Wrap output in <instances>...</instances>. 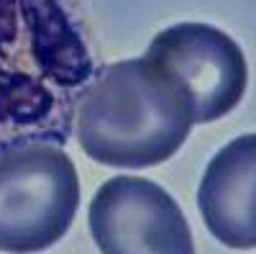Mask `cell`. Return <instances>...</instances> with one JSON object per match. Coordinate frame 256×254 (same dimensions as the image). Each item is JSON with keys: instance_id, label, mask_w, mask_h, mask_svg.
Segmentation results:
<instances>
[{"instance_id": "1", "label": "cell", "mask_w": 256, "mask_h": 254, "mask_svg": "<svg viewBox=\"0 0 256 254\" xmlns=\"http://www.w3.org/2000/svg\"><path fill=\"white\" fill-rule=\"evenodd\" d=\"M98 67L82 0H0V149L67 144Z\"/></svg>"}, {"instance_id": "2", "label": "cell", "mask_w": 256, "mask_h": 254, "mask_svg": "<svg viewBox=\"0 0 256 254\" xmlns=\"http://www.w3.org/2000/svg\"><path fill=\"white\" fill-rule=\"evenodd\" d=\"M74 126L90 159L144 169L180 152L195 126V105L164 62L144 54L98 67L77 105Z\"/></svg>"}, {"instance_id": "3", "label": "cell", "mask_w": 256, "mask_h": 254, "mask_svg": "<svg viewBox=\"0 0 256 254\" xmlns=\"http://www.w3.org/2000/svg\"><path fill=\"white\" fill-rule=\"evenodd\" d=\"M80 177L59 144L0 149V251H41L74 221Z\"/></svg>"}, {"instance_id": "4", "label": "cell", "mask_w": 256, "mask_h": 254, "mask_svg": "<svg viewBox=\"0 0 256 254\" xmlns=\"http://www.w3.org/2000/svg\"><path fill=\"white\" fill-rule=\"evenodd\" d=\"M90 231L105 254H192V231L174 198L152 180L118 175L90 203Z\"/></svg>"}, {"instance_id": "5", "label": "cell", "mask_w": 256, "mask_h": 254, "mask_svg": "<svg viewBox=\"0 0 256 254\" xmlns=\"http://www.w3.org/2000/svg\"><path fill=\"white\" fill-rule=\"evenodd\" d=\"M146 54L164 62L190 90L195 123H210L228 116L246 93V57L236 41L216 26H169L152 39Z\"/></svg>"}, {"instance_id": "6", "label": "cell", "mask_w": 256, "mask_h": 254, "mask_svg": "<svg viewBox=\"0 0 256 254\" xmlns=\"http://www.w3.org/2000/svg\"><path fill=\"white\" fill-rule=\"evenodd\" d=\"M208 231L228 249H256V134L228 141L198 190Z\"/></svg>"}]
</instances>
